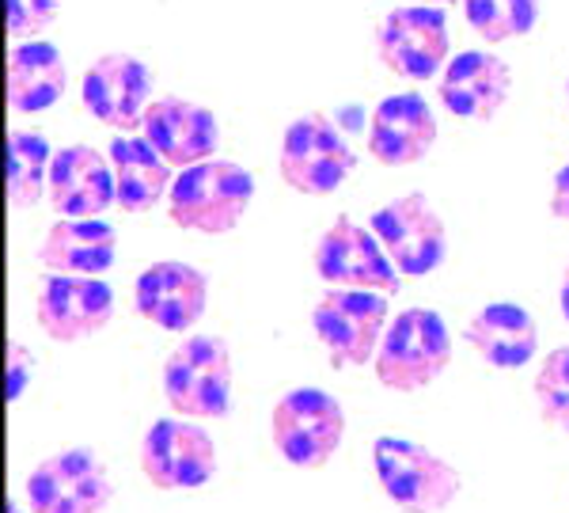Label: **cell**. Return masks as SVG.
Segmentation results:
<instances>
[{
	"label": "cell",
	"mask_w": 569,
	"mask_h": 513,
	"mask_svg": "<svg viewBox=\"0 0 569 513\" xmlns=\"http://www.w3.org/2000/svg\"><path fill=\"white\" fill-rule=\"evenodd\" d=\"M254 176L236 160H201L182 168L168 190V217L187 233L224 236L247 217Z\"/></svg>",
	"instance_id": "cell-1"
},
{
	"label": "cell",
	"mask_w": 569,
	"mask_h": 513,
	"mask_svg": "<svg viewBox=\"0 0 569 513\" xmlns=\"http://www.w3.org/2000/svg\"><path fill=\"white\" fill-rule=\"evenodd\" d=\"M448 362H452V332L433 308H407L395 316L372 357L376 381L402 396L429 388L448 369Z\"/></svg>",
	"instance_id": "cell-2"
},
{
	"label": "cell",
	"mask_w": 569,
	"mask_h": 513,
	"mask_svg": "<svg viewBox=\"0 0 569 513\" xmlns=\"http://www.w3.org/2000/svg\"><path fill=\"white\" fill-rule=\"evenodd\" d=\"M376 480L402 513H440L463 491V475L410 437L383 434L372 445Z\"/></svg>",
	"instance_id": "cell-3"
},
{
	"label": "cell",
	"mask_w": 569,
	"mask_h": 513,
	"mask_svg": "<svg viewBox=\"0 0 569 513\" xmlns=\"http://www.w3.org/2000/svg\"><path fill=\"white\" fill-rule=\"evenodd\" d=\"M163 396L182 418H224L232 407V351L224 338H182L163 362Z\"/></svg>",
	"instance_id": "cell-4"
},
{
	"label": "cell",
	"mask_w": 569,
	"mask_h": 513,
	"mask_svg": "<svg viewBox=\"0 0 569 513\" xmlns=\"http://www.w3.org/2000/svg\"><path fill=\"white\" fill-rule=\"evenodd\" d=\"M311 327L335 369L369 365L388 332V293L330 286L311 308Z\"/></svg>",
	"instance_id": "cell-5"
},
{
	"label": "cell",
	"mask_w": 569,
	"mask_h": 513,
	"mask_svg": "<svg viewBox=\"0 0 569 513\" xmlns=\"http://www.w3.org/2000/svg\"><path fill=\"white\" fill-rule=\"evenodd\" d=\"M273 445L292 468L319 472L346 437V411L323 388H292L270 415Z\"/></svg>",
	"instance_id": "cell-6"
},
{
	"label": "cell",
	"mask_w": 569,
	"mask_h": 513,
	"mask_svg": "<svg viewBox=\"0 0 569 513\" xmlns=\"http://www.w3.org/2000/svg\"><path fill=\"white\" fill-rule=\"evenodd\" d=\"M281 179L297 195L327 198L353 176L357 157L342 134L327 122L323 115H305L284 130L281 157H278Z\"/></svg>",
	"instance_id": "cell-7"
},
{
	"label": "cell",
	"mask_w": 569,
	"mask_h": 513,
	"mask_svg": "<svg viewBox=\"0 0 569 513\" xmlns=\"http://www.w3.org/2000/svg\"><path fill=\"white\" fill-rule=\"evenodd\" d=\"M141 472L156 491H198L217 475V442L198 418H160L141 437Z\"/></svg>",
	"instance_id": "cell-8"
},
{
	"label": "cell",
	"mask_w": 569,
	"mask_h": 513,
	"mask_svg": "<svg viewBox=\"0 0 569 513\" xmlns=\"http://www.w3.org/2000/svg\"><path fill=\"white\" fill-rule=\"evenodd\" d=\"M114 499L103 456L84 445L61 448L27 475L31 513H103Z\"/></svg>",
	"instance_id": "cell-9"
},
{
	"label": "cell",
	"mask_w": 569,
	"mask_h": 513,
	"mask_svg": "<svg viewBox=\"0 0 569 513\" xmlns=\"http://www.w3.org/2000/svg\"><path fill=\"white\" fill-rule=\"evenodd\" d=\"M376 50H380L383 69L407 80H429L448 66L452 39H448V20L440 4H399L383 16L376 31Z\"/></svg>",
	"instance_id": "cell-10"
},
{
	"label": "cell",
	"mask_w": 569,
	"mask_h": 513,
	"mask_svg": "<svg viewBox=\"0 0 569 513\" xmlns=\"http://www.w3.org/2000/svg\"><path fill=\"white\" fill-rule=\"evenodd\" d=\"M372 233L402 278H426L448 255V228L426 195H402L372 214Z\"/></svg>",
	"instance_id": "cell-11"
},
{
	"label": "cell",
	"mask_w": 569,
	"mask_h": 513,
	"mask_svg": "<svg viewBox=\"0 0 569 513\" xmlns=\"http://www.w3.org/2000/svg\"><path fill=\"white\" fill-rule=\"evenodd\" d=\"M316 270L327 286L342 289H380L399 293L402 274L383 251L372 225H357L353 217H338L316 244Z\"/></svg>",
	"instance_id": "cell-12"
},
{
	"label": "cell",
	"mask_w": 569,
	"mask_h": 513,
	"mask_svg": "<svg viewBox=\"0 0 569 513\" xmlns=\"http://www.w3.org/2000/svg\"><path fill=\"white\" fill-rule=\"evenodd\" d=\"M34 319L53 343H84L114 319V289L88 274H46Z\"/></svg>",
	"instance_id": "cell-13"
},
{
	"label": "cell",
	"mask_w": 569,
	"mask_h": 513,
	"mask_svg": "<svg viewBox=\"0 0 569 513\" xmlns=\"http://www.w3.org/2000/svg\"><path fill=\"white\" fill-rule=\"evenodd\" d=\"M80 99L88 115L110 130L133 134L144 126V111L152 103V72L133 53H103L80 80Z\"/></svg>",
	"instance_id": "cell-14"
},
{
	"label": "cell",
	"mask_w": 569,
	"mask_h": 513,
	"mask_svg": "<svg viewBox=\"0 0 569 513\" xmlns=\"http://www.w3.org/2000/svg\"><path fill=\"white\" fill-rule=\"evenodd\" d=\"M133 305L149 324L163 327V332H190L209 305V278L190 263L163 259L152 263L149 270L137 278Z\"/></svg>",
	"instance_id": "cell-15"
},
{
	"label": "cell",
	"mask_w": 569,
	"mask_h": 513,
	"mask_svg": "<svg viewBox=\"0 0 569 513\" xmlns=\"http://www.w3.org/2000/svg\"><path fill=\"white\" fill-rule=\"evenodd\" d=\"M141 134L160 149V157L171 164V168H190V164H201L217 152L220 145V126L217 115L209 107L194 103V99L182 96H160L149 103L144 111V126Z\"/></svg>",
	"instance_id": "cell-16"
},
{
	"label": "cell",
	"mask_w": 569,
	"mask_h": 513,
	"mask_svg": "<svg viewBox=\"0 0 569 513\" xmlns=\"http://www.w3.org/2000/svg\"><path fill=\"white\" fill-rule=\"evenodd\" d=\"M437 145V118L418 91L380 99L369 122V157L383 168H410Z\"/></svg>",
	"instance_id": "cell-17"
},
{
	"label": "cell",
	"mask_w": 569,
	"mask_h": 513,
	"mask_svg": "<svg viewBox=\"0 0 569 513\" xmlns=\"http://www.w3.org/2000/svg\"><path fill=\"white\" fill-rule=\"evenodd\" d=\"M46 195H50V206L58 209V217H103V209L118 201L110 157L91 149V145L58 149L50 164Z\"/></svg>",
	"instance_id": "cell-18"
},
{
	"label": "cell",
	"mask_w": 569,
	"mask_h": 513,
	"mask_svg": "<svg viewBox=\"0 0 569 513\" xmlns=\"http://www.w3.org/2000/svg\"><path fill=\"white\" fill-rule=\"evenodd\" d=\"M509 66L486 50H463L440 77V103L463 122H490L509 103Z\"/></svg>",
	"instance_id": "cell-19"
},
{
	"label": "cell",
	"mask_w": 569,
	"mask_h": 513,
	"mask_svg": "<svg viewBox=\"0 0 569 513\" xmlns=\"http://www.w3.org/2000/svg\"><path fill=\"white\" fill-rule=\"evenodd\" d=\"M463 338L490 369H525L539 351L536 316L512 300H493V305L479 308Z\"/></svg>",
	"instance_id": "cell-20"
},
{
	"label": "cell",
	"mask_w": 569,
	"mask_h": 513,
	"mask_svg": "<svg viewBox=\"0 0 569 513\" xmlns=\"http://www.w3.org/2000/svg\"><path fill=\"white\" fill-rule=\"evenodd\" d=\"M118 233L99 217H61L39 244V263L50 274H88L103 278L114 267Z\"/></svg>",
	"instance_id": "cell-21"
},
{
	"label": "cell",
	"mask_w": 569,
	"mask_h": 513,
	"mask_svg": "<svg viewBox=\"0 0 569 513\" xmlns=\"http://www.w3.org/2000/svg\"><path fill=\"white\" fill-rule=\"evenodd\" d=\"M69 88V66L53 42L27 39L8 53V107L20 115L50 111Z\"/></svg>",
	"instance_id": "cell-22"
},
{
	"label": "cell",
	"mask_w": 569,
	"mask_h": 513,
	"mask_svg": "<svg viewBox=\"0 0 569 513\" xmlns=\"http://www.w3.org/2000/svg\"><path fill=\"white\" fill-rule=\"evenodd\" d=\"M110 168H114L118 206L126 214H149L176 182L171 164L160 157V149L144 134H118L110 141Z\"/></svg>",
	"instance_id": "cell-23"
},
{
	"label": "cell",
	"mask_w": 569,
	"mask_h": 513,
	"mask_svg": "<svg viewBox=\"0 0 569 513\" xmlns=\"http://www.w3.org/2000/svg\"><path fill=\"white\" fill-rule=\"evenodd\" d=\"M50 141L34 130H12L8 134V201L16 209H27L42 198L50 182Z\"/></svg>",
	"instance_id": "cell-24"
},
{
	"label": "cell",
	"mask_w": 569,
	"mask_h": 513,
	"mask_svg": "<svg viewBox=\"0 0 569 513\" xmlns=\"http://www.w3.org/2000/svg\"><path fill=\"white\" fill-rule=\"evenodd\" d=\"M463 16L482 42L525 39L539 23V0H463Z\"/></svg>",
	"instance_id": "cell-25"
},
{
	"label": "cell",
	"mask_w": 569,
	"mask_h": 513,
	"mask_svg": "<svg viewBox=\"0 0 569 513\" xmlns=\"http://www.w3.org/2000/svg\"><path fill=\"white\" fill-rule=\"evenodd\" d=\"M536 403L543 423L569 437V346H558L543 357L536 373Z\"/></svg>",
	"instance_id": "cell-26"
},
{
	"label": "cell",
	"mask_w": 569,
	"mask_h": 513,
	"mask_svg": "<svg viewBox=\"0 0 569 513\" xmlns=\"http://www.w3.org/2000/svg\"><path fill=\"white\" fill-rule=\"evenodd\" d=\"M58 20V0H8V34L12 42L39 39Z\"/></svg>",
	"instance_id": "cell-27"
},
{
	"label": "cell",
	"mask_w": 569,
	"mask_h": 513,
	"mask_svg": "<svg viewBox=\"0 0 569 513\" xmlns=\"http://www.w3.org/2000/svg\"><path fill=\"white\" fill-rule=\"evenodd\" d=\"M34 377V354L27 351L20 338H12L8 343V399H20L27 392V384Z\"/></svg>",
	"instance_id": "cell-28"
},
{
	"label": "cell",
	"mask_w": 569,
	"mask_h": 513,
	"mask_svg": "<svg viewBox=\"0 0 569 513\" xmlns=\"http://www.w3.org/2000/svg\"><path fill=\"white\" fill-rule=\"evenodd\" d=\"M550 214L558 221H569V160L562 164V171L555 176V190H550Z\"/></svg>",
	"instance_id": "cell-29"
},
{
	"label": "cell",
	"mask_w": 569,
	"mask_h": 513,
	"mask_svg": "<svg viewBox=\"0 0 569 513\" xmlns=\"http://www.w3.org/2000/svg\"><path fill=\"white\" fill-rule=\"evenodd\" d=\"M558 305H562V316H566V324H569V267L562 274V289H558Z\"/></svg>",
	"instance_id": "cell-30"
},
{
	"label": "cell",
	"mask_w": 569,
	"mask_h": 513,
	"mask_svg": "<svg viewBox=\"0 0 569 513\" xmlns=\"http://www.w3.org/2000/svg\"><path fill=\"white\" fill-rule=\"evenodd\" d=\"M407 4H452V0H407Z\"/></svg>",
	"instance_id": "cell-31"
},
{
	"label": "cell",
	"mask_w": 569,
	"mask_h": 513,
	"mask_svg": "<svg viewBox=\"0 0 569 513\" xmlns=\"http://www.w3.org/2000/svg\"><path fill=\"white\" fill-rule=\"evenodd\" d=\"M8 513H23L20 506H16V502H12V506H8Z\"/></svg>",
	"instance_id": "cell-32"
},
{
	"label": "cell",
	"mask_w": 569,
	"mask_h": 513,
	"mask_svg": "<svg viewBox=\"0 0 569 513\" xmlns=\"http://www.w3.org/2000/svg\"><path fill=\"white\" fill-rule=\"evenodd\" d=\"M566 99H569V80H566Z\"/></svg>",
	"instance_id": "cell-33"
}]
</instances>
